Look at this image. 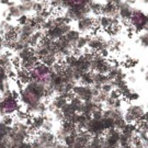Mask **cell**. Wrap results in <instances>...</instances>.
<instances>
[{"instance_id":"7","label":"cell","mask_w":148,"mask_h":148,"mask_svg":"<svg viewBox=\"0 0 148 148\" xmlns=\"http://www.w3.org/2000/svg\"><path fill=\"white\" fill-rule=\"evenodd\" d=\"M121 131L119 128H111L106 132L104 138L110 146H119L121 139Z\"/></svg>"},{"instance_id":"28","label":"cell","mask_w":148,"mask_h":148,"mask_svg":"<svg viewBox=\"0 0 148 148\" xmlns=\"http://www.w3.org/2000/svg\"><path fill=\"white\" fill-rule=\"evenodd\" d=\"M113 90H114V88H113L112 84H111V82H109V84H106V85L102 86V89H101V91L106 92V93H109V95H110Z\"/></svg>"},{"instance_id":"23","label":"cell","mask_w":148,"mask_h":148,"mask_svg":"<svg viewBox=\"0 0 148 148\" xmlns=\"http://www.w3.org/2000/svg\"><path fill=\"white\" fill-rule=\"evenodd\" d=\"M52 115H53V119L55 120V121L57 122H63L64 121V115L63 113H62V111H60V109H54L52 112H49Z\"/></svg>"},{"instance_id":"15","label":"cell","mask_w":148,"mask_h":148,"mask_svg":"<svg viewBox=\"0 0 148 148\" xmlns=\"http://www.w3.org/2000/svg\"><path fill=\"white\" fill-rule=\"evenodd\" d=\"M102 5L103 3H101L99 1L92 0L88 5H89L90 10H91V13H93L95 16H98V14H100L101 11H102Z\"/></svg>"},{"instance_id":"17","label":"cell","mask_w":148,"mask_h":148,"mask_svg":"<svg viewBox=\"0 0 148 148\" xmlns=\"http://www.w3.org/2000/svg\"><path fill=\"white\" fill-rule=\"evenodd\" d=\"M95 84H100V85L103 86V85H106V84L111 82V80L108 77V75H102V74L95 73Z\"/></svg>"},{"instance_id":"40","label":"cell","mask_w":148,"mask_h":148,"mask_svg":"<svg viewBox=\"0 0 148 148\" xmlns=\"http://www.w3.org/2000/svg\"><path fill=\"white\" fill-rule=\"evenodd\" d=\"M145 80L148 82V73H146V74H145Z\"/></svg>"},{"instance_id":"34","label":"cell","mask_w":148,"mask_h":148,"mask_svg":"<svg viewBox=\"0 0 148 148\" xmlns=\"http://www.w3.org/2000/svg\"><path fill=\"white\" fill-rule=\"evenodd\" d=\"M143 121L148 122V111L145 112V114H144V116H143Z\"/></svg>"},{"instance_id":"33","label":"cell","mask_w":148,"mask_h":148,"mask_svg":"<svg viewBox=\"0 0 148 148\" xmlns=\"http://www.w3.org/2000/svg\"><path fill=\"white\" fill-rule=\"evenodd\" d=\"M110 97H111V98H113V99H119V98H121V93L119 92V90L114 89L111 93H110Z\"/></svg>"},{"instance_id":"11","label":"cell","mask_w":148,"mask_h":148,"mask_svg":"<svg viewBox=\"0 0 148 148\" xmlns=\"http://www.w3.org/2000/svg\"><path fill=\"white\" fill-rule=\"evenodd\" d=\"M66 38L68 40V42L71 44V46H76V44H77V41L79 40V37L81 36V33H80L78 30H70V31L65 35Z\"/></svg>"},{"instance_id":"43","label":"cell","mask_w":148,"mask_h":148,"mask_svg":"<svg viewBox=\"0 0 148 148\" xmlns=\"http://www.w3.org/2000/svg\"><path fill=\"white\" fill-rule=\"evenodd\" d=\"M133 148H136V147H134V146H133Z\"/></svg>"},{"instance_id":"14","label":"cell","mask_w":148,"mask_h":148,"mask_svg":"<svg viewBox=\"0 0 148 148\" xmlns=\"http://www.w3.org/2000/svg\"><path fill=\"white\" fill-rule=\"evenodd\" d=\"M44 123H45V117H44V115H35V116H33V119H32V124L30 126L35 128L36 131H40V130H42Z\"/></svg>"},{"instance_id":"16","label":"cell","mask_w":148,"mask_h":148,"mask_svg":"<svg viewBox=\"0 0 148 148\" xmlns=\"http://www.w3.org/2000/svg\"><path fill=\"white\" fill-rule=\"evenodd\" d=\"M92 36V34H87V35H81L79 37V40L77 41V44H76V47L80 48V49H84V48L87 47L88 45V41L90 40V37Z\"/></svg>"},{"instance_id":"31","label":"cell","mask_w":148,"mask_h":148,"mask_svg":"<svg viewBox=\"0 0 148 148\" xmlns=\"http://www.w3.org/2000/svg\"><path fill=\"white\" fill-rule=\"evenodd\" d=\"M122 106H123V101H122L121 98H119V99H115V100H114V103H113V108H112V109L121 110Z\"/></svg>"},{"instance_id":"6","label":"cell","mask_w":148,"mask_h":148,"mask_svg":"<svg viewBox=\"0 0 148 148\" xmlns=\"http://www.w3.org/2000/svg\"><path fill=\"white\" fill-rule=\"evenodd\" d=\"M126 111L130 112L134 116L136 125H139L143 122V116L146 112L143 106H138V104H128L126 106Z\"/></svg>"},{"instance_id":"8","label":"cell","mask_w":148,"mask_h":148,"mask_svg":"<svg viewBox=\"0 0 148 148\" xmlns=\"http://www.w3.org/2000/svg\"><path fill=\"white\" fill-rule=\"evenodd\" d=\"M35 138H36L37 140L42 144V145H45V144L56 140V135H55L53 132H46V131L40 130V131L36 133Z\"/></svg>"},{"instance_id":"39","label":"cell","mask_w":148,"mask_h":148,"mask_svg":"<svg viewBox=\"0 0 148 148\" xmlns=\"http://www.w3.org/2000/svg\"><path fill=\"white\" fill-rule=\"evenodd\" d=\"M33 0H21V2H32Z\"/></svg>"},{"instance_id":"27","label":"cell","mask_w":148,"mask_h":148,"mask_svg":"<svg viewBox=\"0 0 148 148\" xmlns=\"http://www.w3.org/2000/svg\"><path fill=\"white\" fill-rule=\"evenodd\" d=\"M53 128H54L53 121H45V123H44V125L42 127L43 131H46V132H52Z\"/></svg>"},{"instance_id":"19","label":"cell","mask_w":148,"mask_h":148,"mask_svg":"<svg viewBox=\"0 0 148 148\" xmlns=\"http://www.w3.org/2000/svg\"><path fill=\"white\" fill-rule=\"evenodd\" d=\"M8 12H9V16H10L12 19H19V18L23 14L16 5H13V7H9V8H8Z\"/></svg>"},{"instance_id":"12","label":"cell","mask_w":148,"mask_h":148,"mask_svg":"<svg viewBox=\"0 0 148 148\" xmlns=\"http://www.w3.org/2000/svg\"><path fill=\"white\" fill-rule=\"evenodd\" d=\"M79 82L81 85L85 86H92L95 84V73L93 71H88L81 76L79 79Z\"/></svg>"},{"instance_id":"3","label":"cell","mask_w":148,"mask_h":148,"mask_svg":"<svg viewBox=\"0 0 148 148\" xmlns=\"http://www.w3.org/2000/svg\"><path fill=\"white\" fill-rule=\"evenodd\" d=\"M86 131L92 136H103L106 132L102 120H95V119H91V121L87 125Z\"/></svg>"},{"instance_id":"42","label":"cell","mask_w":148,"mask_h":148,"mask_svg":"<svg viewBox=\"0 0 148 148\" xmlns=\"http://www.w3.org/2000/svg\"><path fill=\"white\" fill-rule=\"evenodd\" d=\"M144 3H146V5H148V0H142Z\"/></svg>"},{"instance_id":"35","label":"cell","mask_w":148,"mask_h":148,"mask_svg":"<svg viewBox=\"0 0 148 148\" xmlns=\"http://www.w3.org/2000/svg\"><path fill=\"white\" fill-rule=\"evenodd\" d=\"M121 148H133V144H127V145H123Z\"/></svg>"},{"instance_id":"25","label":"cell","mask_w":148,"mask_h":148,"mask_svg":"<svg viewBox=\"0 0 148 148\" xmlns=\"http://www.w3.org/2000/svg\"><path fill=\"white\" fill-rule=\"evenodd\" d=\"M48 5H49V8H52V9H63L62 0H49Z\"/></svg>"},{"instance_id":"2","label":"cell","mask_w":148,"mask_h":148,"mask_svg":"<svg viewBox=\"0 0 148 148\" xmlns=\"http://www.w3.org/2000/svg\"><path fill=\"white\" fill-rule=\"evenodd\" d=\"M76 97H78L80 100L82 101H89L93 100L95 98V91L92 89L91 86H85V85H76L75 86L74 90H73Z\"/></svg>"},{"instance_id":"1","label":"cell","mask_w":148,"mask_h":148,"mask_svg":"<svg viewBox=\"0 0 148 148\" xmlns=\"http://www.w3.org/2000/svg\"><path fill=\"white\" fill-rule=\"evenodd\" d=\"M132 27V31L142 32L148 30V14L139 9H134L133 14L128 22Z\"/></svg>"},{"instance_id":"10","label":"cell","mask_w":148,"mask_h":148,"mask_svg":"<svg viewBox=\"0 0 148 148\" xmlns=\"http://www.w3.org/2000/svg\"><path fill=\"white\" fill-rule=\"evenodd\" d=\"M99 27L102 30L108 31L113 27V19L109 16H99Z\"/></svg>"},{"instance_id":"22","label":"cell","mask_w":148,"mask_h":148,"mask_svg":"<svg viewBox=\"0 0 148 148\" xmlns=\"http://www.w3.org/2000/svg\"><path fill=\"white\" fill-rule=\"evenodd\" d=\"M45 8H46L45 2H43V1H33V11H34L35 13L41 12V11H43Z\"/></svg>"},{"instance_id":"30","label":"cell","mask_w":148,"mask_h":148,"mask_svg":"<svg viewBox=\"0 0 148 148\" xmlns=\"http://www.w3.org/2000/svg\"><path fill=\"white\" fill-rule=\"evenodd\" d=\"M139 99V95H138L136 91H134V90H132L131 91V93H130V95L127 97V99L126 100L128 101H136Z\"/></svg>"},{"instance_id":"9","label":"cell","mask_w":148,"mask_h":148,"mask_svg":"<svg viewBox=\"0 0 148 148\" xmlns=\"http://www.w3.org/2000/svg\"><path fill=\"white\" fill-rule=\"evenodd\" d=\"M137 130L138 127L135 123H124L121 126L120 131H121L122 134H125V135H128V136H134L137 134Z\"/></svg>"},{"instance_id":"20","label":"cell","mask_w":148,"mask_h":148,"mask_svg":"<svg viewBox=\"0 0 148 148\" xmlns=\"http://www.w3.org/2000/svg\"><path fill=\"white\" fill-rule=\"evenodd\" d=\"M110 42H111V51H115V52L121 51L123 44H122L120 40H117L116 37H112L111 40H110Z\"/></svg>"},{"instance_id":"41","label":"cell","mask_w":148,"mask_h":148,"mask_svg":"<svg viewBox=\"0 0 148 148\" xmlns=\"http://www.w3.org/2000/svg\"><path fill=\"white\" fill-rule=\"evenodd\" d=\"M110 148H121V146H120V145H119V146H111Z\"/></svg>"},{"instance_id":"4","label":"cell","mask_w":148,"mask_h":148,"mask_svg":"<svg viewBox=\"0 0 148 148\" xmlns=\"http://www.w3.org/2000/svg\"><path fill=\"white\" fill-rule=\"evenodd\" d=\"M77 29L80 33H95V16H87L77 22Z\"/></svg>"},{"instance_id":"18","label":"cell","mask_w":148,"mask_h":148,"mask_svg":"<svg viewBox=\"0 0 148 148\" xmlns=\"http://www.w3.org/2000/svg\"><path fill=\"white\" fill-rule=\"evenodd\" d=\"M14 121H16V119H14L13 115H11V114H3L2 116L0 117V122L3 125H5V126H12Z\"/></svg>"},{"instance_id":"36","label":"cell","mask_w":148,"mask_h":148,"mask_svg":"<svg viewBox=\"0 0 148 148\" xmlns=\"http://www.w3.org/2000/svg\"><path fill=\"white\" fill-rule=\"evenodd\" d=\"M144 143V146H145V148H148V137L145 139V140H143Z\"/></svg>"},{"instance_id":"37","label":"cell","mask_w":148,"mask_h":148,"mask_svg":"<svg viewBox=\"0 0 148 148\" xmlns=\"http://www.w3.org/2000/svg\"><path fill=\"white\" fill-rule=\"evenodd\" d=\"M9 1H10V0H0V2H1L2 5H8Z\"/></svg>"},{"instance_id":"29","label":"cell","mask_w":148,"mask_h":148,"mask_svg":"<svg viewBox=\"0 0 148 148\" xmlns=\"http://www.w3.org/2000/svg\"><path fill=\"white\" fill-rule=\"evenodd\" d=\"M91 117L95 120H102L103 119V110H97L91 114Z\"/></svg>"},{"instance_id":"21","label":"cell","mask_w":148,"mask_h":148,"mask_svg":"<svg viewBox=\"0 0 148 148\" xmlns=\"http://www.w3.org/2000/svg\"><path fill=\"white\" fill-rule=\"evenodd\" d=\"M138 43L144 46V47L148 48V30L145 31L143 34H140L139 37H138Z\"/></svg>"},{"instance_id":"38","label":"cell","mask_w":148,"mask_h":148,"mask_svg":"<svg viewBox=\"0 0 148 148\" xmlns=\"http://www.w3.org/2000/svg\"><path fill=\"white\" fill-rule=\"evenodd\" d=\"M130 81H131V82H135V81H136V78H135V77H130Z\"/></svg>"},{"instance_id":"24","label":"cell","mask_w":148,"mask_h":148,"mask_svg":"<svg viewBox=\"0 0 148 148\" xmlns=\"http://www.w3.org/2000/svg\"><path fill=\"white\" fill-rule=\"evenodd\" d=\"M135 136V135H134ZM134 136H128L125 134H121V139H120V146L127 145V144H133V137Z\"/></svg>"},{"instance_id":"32","label":"cell","mask_w":148,"mask_h":148,"mask_svg":"<svg viewBox=\"0 0 148 148\" xmlns=\"http://www.w3.org/2000/svg\"><path fill=\"white\" fill-rule=\"evenodd\" d=\"M18 148H33V145H32V142H29V140H25V142H23L21 143Z\"/></svg>"},{"instance_id":"26","label":"cell","mask_w":148,"mask_h":148,"mask_svg":"<svg viewBox=\"0 0 148 148\" xmlns=\"http://www.w3.org/2000/svg\"><path fill=\"white\" fill-rule=\"evenodd\" d=\"M30 21H31V16H27V14H22V16L18 19L19 25H25V24H29Z\"/></svg>"},{"instance_id":"13","label":"cell","mask_w":148,"mask_h":148,"mask_svg":"<svg viewBox=\"0 0 148 148\" xmlns=\"http://www.w3.org/2000/svg\"><path fill=\"white\" fill-rule=\"evenodd\" d=\"M60 111H62V113H63V115H64V120H69L73 115H75V114L77 113L76 109H75L74 106H71L69 102L66 106H64L63 108L60 109Z\"/></svg>"},{"instance_id":"5","label":"cell","mask_w":148,"mask_h":148,"mask_svg":"<svg viewBox=\"0 0 148 148\" xmlns=\"http://www.w3.org/2000/svg\"><path fill=\"white\" fill-rule=\"evenodd\" d=\"M133 9L131 7V3H128L127 1H122L120 5H117V11L120 14V19L123 23H127L130 22V19L133 14Z\"/></svg>"}]
</instances>
